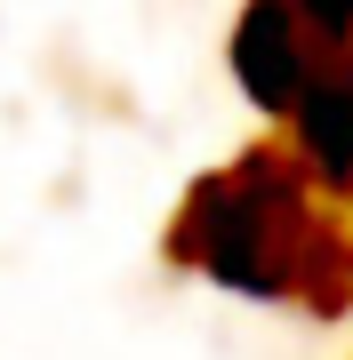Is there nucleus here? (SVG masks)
<instances>
[{"label":"nucleus","instance_id":"obj_1","mask_svg":"<svg viewBox=\"0 0 353 360\" xmlns=\"http://www.w3.org/2000/svg\"><path fill=\"white\" fill-rule=\"evenodd\" d=\"M321 56H329V49L297 25L289 0H249V16H241V32H233V72L249 80V96H257L273 120L297 104L305 72H314Z\"/></svg>","mask_w":353,"mask_h":360},{"label":"nucleus","instance_id":"obj_2","mask_svg":"<svg viewBox=\"0 0 353 360\" xmlns=\"http://www.w3.org/2000/svg\"><path fill=\"white\" fill-rule=\"evenodd\" d=\"M281 120L297 129V153L329 193H353V49L321 56Z\"/></svg>","mask_w":353,"mask_h":360},{"label":"nucleus","instance_id":"obj_3","mask_svg":"<svg viewBox=\"0 0 353 360\" xmlns=\"http://www.w3.org/2000/svg\"><path fill=\"white\" fill-rule=\"evenodd\" d=\"M289 8H297V25L314 32L329 56H337V49H353V0H289Z\"/></svg>","mask_w":353,"mask_h":360}]
</instances>
